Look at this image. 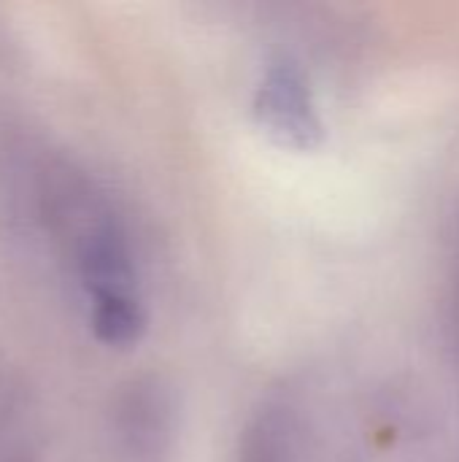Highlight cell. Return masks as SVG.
<instances>
[{"label":"cell","instance_id":"7a4b0ae2","mask_svg":"<svg viewBox=\"0 0 459 462\" xmlns=\"http://www.w3.org/2000/svg\"><path fill=\"white\" fill-rule=\"evenodd\" d=\"M252 114L265 135L292 152L319 149L327 133L308 73L284 54L262 68L252 95Z\"/></svg>","mask_w":459,"mask_h":462},{"label":"cell","instance_id":"5b68a950","mask_svg":"<svg viewBox=\"0 0 459 462\" xmlns=\"http://www.w3.org/2000/svg\"><path fill=\"white\" fill-rule=\"evenodd\" d=\"M446 333H449V346L457 357L459 365V271L452 282V292H449V306H446Z\"/></svg>","mask_w":459,"mask_h":462},{"label":"cell","instance_id":"6da1fadb","mask_svg":"<svg viewBox=\"0 0 459 462\" xmlns=\"http://www.w3.org/2000/svg\"><path fill=\"white\" fill-rule=\"evenodd\" d=\"M73 276L87 303L95 338L111 349L135 346L149 328V309L133 238L111 200L76 171H65L54 192Z\"/></svg>","mask_w":459,"mask_h":462},{"label":"cell","instance_id":"3957f363","mask_svg":"<svg viewBox=\"0 0 459 462\" xmlns=\"http://www.w3.org/2000/svg\"><path fill=\"white\" fill-rule=\"evenodd\" d=\"M114 430L127 457L135 462H165L179 430V403L162 376L130 379L116 395Z\"/></svg>","mask_w":459,"mask_h":462},{"label":"cell","instance_id":"277c9868","mask_svg":"<svg viewBox=\"0 0 459 462\" xmlns=\"http://www.w3.org/2000/svg\"><path fill=\"white\" fill-rule=\"evenodd\" d=\"M300 422L289 406H265L241 433L238 462H300Z\"/></svg>","mask_w":459,"mask_h":462}]
</instances>
